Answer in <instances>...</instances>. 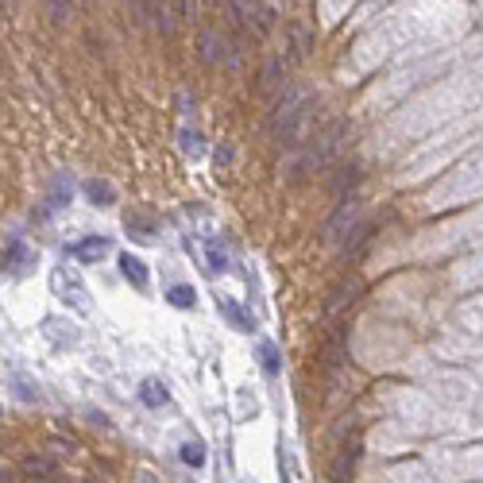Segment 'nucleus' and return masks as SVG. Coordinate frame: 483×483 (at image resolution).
<instances>
[{"instance_id":"4","label":"nucleus","mask_w":483,"mask_h":483,"mask_svg":"<svg viewBox=\"0 0 483 483\" xmlns=\"http://www.w3.org/2000/svg\"><path fill=\"white\" fill-rule=\"evenodd\" d=\"M31 263H35V251H31V244L24 236L19 232L4 236V275H24Z\"/></svg>"},{"instance_id":"21","label":"nucleus","mask_w":483,"mask_h":483,"mask_svg":"<svg viewBox=\"0 0 483 483\" xmlns=\"http://www.w3.org/2000/svg\"><path fill=\"white\" fill-rule=\"evenodd\" d=\"M217 51H221V35L205 31V35H201V58H205V62H217Z\"/></svg>"},{"instance_id":"20","label":"nucleus","mask_w":483,"mask_h":483,"mask_svg":"<svg viewBox=\"0 0 483 483\" xmlns=\"http://www.w3.org/2000/svg\"><path fill=\"white\" fill-rule=\"evenodd\" d=\"M12 383H16V387H19V391H16V394H19V398H24V402H39V398H43V394H39V391H35V383H27V379H24V375H19V371H12Z\"/></svg>"},{"instance_id":"13","label":"nucleus","mask_w":483,"mask_h":483,"mask_svg":"<svg viewBox=\"0 0 483 483\" xmlns=\"http://www.w3.org/2000/svg\"><path fill=\"white\" fill-rule=\"evenodd\" d=\"M139 402H144V406H151V410L167 406V402H170L167 383H159V379H144V387H139Z\"/></svg>"},{"instance_id":"14","label":"nucleus","mask_w":483,"mask_h":483,"mask_svg":"<svg viewBox=\"0 0 483 483\" xmlns=\"http://www.w3.org/2000/svg\"><path fill=\"white\" fill-rule=\"evenodd\" d=\"M85 197H90L93 205H112L117 201V186L108 178H90L85 182Z\"/></svg>"},{"instance_id":"8","label":"nucleus","mask_w":483,"mask_h":483,"mask_svg":"<svg viewBox=\"0 0 483 483\" xmlns=\"http://www.w3.org/2000/svg\"><path fill=\"white\" fill-rule=\"evenodd\" d=\"M359 294V278H344L340 287H332V294L325 298V317H332L340 310V305H352Z\"/></svg>"},{"instance_id":"15","label":"nucleus","mask_w":483,"mask_h":483,"mask_svg":"<svg viewBox=\"0 0 483 483\" xmlns=\"http://www.w3.org/2000/svg\"><path fill=\"white\" fill-rule=\"evenodd\" d=\"M167 302L174 305V310H194V305H197V290L186 287V282H178V287L167 290Z\"/></svg>"},{"instance_id":"18","label":"nucleus","mask_w":483,"mask_h":483,"mask_svg":"<svg viewBox=\"0 0 483 483\" xmlns=\"http://www.w3.org/2000/svg\"><path fill=\"white\" fill-rule=\"evenodd\" d=\"M182 464L201 468L205 464V445H201V441H186V445H182Z\"/></svg>"},{"instance_id":"9","label":"nucleus","mask_w":483,"mask_h":483,"mask_svg":"<svg viewBox=\"0 0 483 483\" xmlns=\"http://www.w3.org/2000/svg\"><path fill=\"white\" fill-rule=\"evenodd\" d=\"M221 314L228 317V321H232V329H240V332H251V329H255V317H251L248 310L236 302V298H221Z\"/></svg>"},{"instance_id":"23","label":"nucleus","mask_w":483,"mask_h":483,"mask_svg":"<svg viewBox=\"0 0 483 483\" xmlns=\"http://www.w3.org/2000/svg\"><path fill=\"white\" fill-rule=\"evenodd\" d=\"M46 12H51L54 24H66V16H70V0H43Z\"/></svg>"},{"instance_id":"11","label":"nucleus","mask_w":483,"mask_h":483,"mask_svg":"<svg viewBox=\"0 0 483 483\" xmlns=\"http://www.w3.org/2000/svg\"><path fill=\"white\" fill-rule=\"evenodd\" d=\"M124 228L135 236V240H155V232H159V224H155L151 213H128L124 217Z\"/></svg>"},{"instance_id":"2","label":"nucleus","mask_w":483,"mask_h":483,"mask_svg":"<svg viewBox=\"0 0 483 483\" xmlns=\"http://www.w3.org/2000/svg\"><path fill=\"white\" fill-rule=\"evenodd\" d=\"M348 135V128L344 124H329L325 132H317L310 144H305V151H302V159H298V167H294V178H302V174H310V170H321V167H329L332 159L340 155V139Z\"/></svg>"},{"instance_id":"24","label":"nucleus","mask_w":483,"mask_h":483,"mask_svg":"<svg viewBox=\"0 0 483 483\" xmlns=\"http://www.w3.org/2000/svg\"><path fill=\"white\" fill-rule=\"evenodd\" d=\"M27 472H31V475H51L54 472V464H51V460H43V457H27Z\"/></svg>"},{"instance_id":"3","label":"nucleus","mask_w":483,"mask_h":483,"mask_svg":"<svg viewBox=\"0 0 483 483\" xmlns=\"http://www.w3.org/2000/svg\"><path fill=\"white\" fill-rule=\"evenodd\" d=\"M51 290H54V298H58L62 305H70L74 314H90L93 310L90 290L81 287V278H78L74 267H54L51 271Z\"/></svg>"},{"instance_id":"12","label":"nucleus","mask_w":483,"mask_h":483,"mask_svg":"<svg viewBox=\"0 0 483 483\" xmlns=\"http://www.w3.org/2000/svg\"><path fill=\"white\" fill-rule=\"evenodd\" d=\"M120 275H124L135 290H147V263L144 260H135V255H120Z\"/></svg>"},{"instance_id":"22","label":"nucleus","mask_w":483,"mask_h":483,"mask_svg":"<svg viewBox=\"0 0 483 483\" xmlns=\"http://www.w3.org/2000/svg\"><path fill=\"white\" fill-rule=\"evenodd\" d=\"M356 182H359V167H344V170H340V178H332L329 186H332V189H337V194H340V189H344V186H356Z\"/></svg>"},{"instance_id":"19","label":"nucleus","mask_w":483,"mask_h":483,"mask_svg":"<svg viewBox=\"0 0 483 483\" xmlns=\"http://www.w3.org/2000/svg\"><path fill=\"white\" fill-rule=\"evenodd\" d=\"M260 364H263L267 375H278V348L271 340H260Z\"/></svg>"},{"instance_id":"6","label":"nucleus","mask_w":483,"mask_h":483,"mask_svg":"<svg viewBox=\"0 0 483 483\" xmlns=\"http://www.w3.org/2000/svg\"><path fill=\"white\" fill-rule=\"evenodd\" d=\"M356 213H359V201H356V197H344V201H340V209L329 217V221H325V240L337 244L340 232H344V224L356 221Z\"/></svg>"},{"instance_id":"25","label":"nucleus","mask_w":483,"mask_h":483,"mask_svg":"<svg viewBox=\"0 0 483 483\" xmlns=\"http://www.w3.org/2000/svg\"><path fill=\"white\" fill-rule=\"evenodd\" d=\"M248 4H251V0H248Z\"/></svg>"},{"instance_id":"16","label":"nucleus","mask_w":483,"mask_h":483,"mask_svg":"<svg viewBox=\"0 0 483 483\" xmlns=\"http://www.w3.org/2000/svg\"><path fill=\"white\" fill-rule=\"evenodd\" d=\"M205 263H209V271H228V251H224V244L221 240H205Z\"/></svg>"},{"instance_id":"1","label":"nucleus","mask_w":483,"mask_h":483,"mask_svg":"<svg viewBox=\"0 0 483 483\" xmlns=\"http://www.w3.org/2000/svg\"><path fill=\"white\" fill-rule=\"evenodd\" d=\"M310 108H314V97H305L302 90H290L275 105V112H271V135H275L278 147H302L298 135H302V124L310 117Z\"/></svg>"},{"instance_id":"5","label":"nucleus","mask_w":483,"mask_h":483,"mask_svg":"<svg viewBox=\"0 0 483 483\" xmlns=\"http://www.w3.org/2000/svg\"><path fill=\"white\" fill-rule=\"evenodd\" d=\"M70 197H74V182H70V174H58V178L51 182V189H46V197H43V209H39V221H46L51 213H58L62 205H70Z\"/></svg>"},{"instance_id":"10","label":"nucleus","mask_w":483,"mask_h":483,"mask_svg":"<svg viewBox=\"0 0 483 483\" xmlns=\"http://www.w3.org/2000/svg\"><path fill=\"white\" fill-rule=\"evenodd\" d=\"M43 337H46V340H54L58 348H66V344H78V329H74L70 321H58V317L43 321Z\"/></svg>"},{"instance_id":"7","label":"nucleus","mask_w":483,"mask_h":483,"mask_svg":"<svg viewBox=\"0 0 483 483\" xmlns=\"http://www.w3.org/2000/svg\"><path fill=\"white\" fill-rule=\"evenodd\" d=\"M105 251H108L105 236H85V240L70 244V248H66V255H70V260H78V263H97Z\"/></svg>"},{"instance_id":"17","label":"nucleus","mask_w":483,"mask_h":483,"mask_svg":"<svg viewBox=\"0 0 483 483\" xmlns=\"http://www.w3.org/2000/svg\"><path fill=\"white\" fill-rule=\"evenodd\" d=\"M178 139H182V151H186L189 159H201V155H205V139H201V132H194V128H182Z\"/></svg>"}]
</instances>
